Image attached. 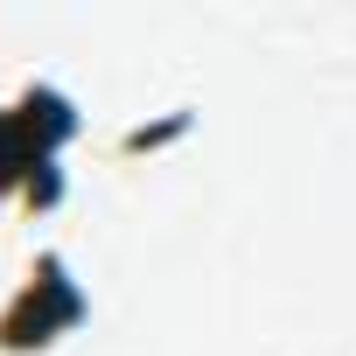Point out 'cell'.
I'll use <instances>...</instances> for the list:
<instances>
[{"mask_svg": "<svg viewBox=\"0 0 356 356\" xmlns=\"http://www.w3.org/2000/svg\"><path fill=\"white\" fill-rule=\"evenodd\" d=\"M63 140H70V105L56 91H29L22 105H0V182L49 175Z\"/></svg>", "mask_w": 356, "mask_h": 356, "instance_id": "cell-1", "label": "cell"}]
</instances>
